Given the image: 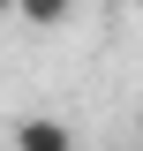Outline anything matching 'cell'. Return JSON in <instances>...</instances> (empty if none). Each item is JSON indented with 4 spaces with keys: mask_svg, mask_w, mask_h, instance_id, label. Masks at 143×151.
I'll use <instances>...</instances> for the list:
<instances>
[{
    "mask_svg": "<svg viewBox=\"0 0 143 151\" xmlns=\"http://www.w3.org/2000/svg\"><path fill=\"white\" fill-rule=\"evenodd\" d=\"M15 151H75V129L60 113H23L15 121Z\"/></svg>",
    "mask_w": 143,
    "mask_h": 151,
    "instance_id": "1",
    "label": "cell"
},
{
    "mask_svg": "<svg viewBox=\"0 0 143 151\" xmlns=\"http://www.w3.org/2000/svg\"><path fill=\"white\" fill-rule=\"evenodd\" d=\"M8 8H15V15L30 23V30H60V23H68V8H75V0H8Z\"/></svg>",
    "mask_w": 143,
    "mask_h": 151,
    "instance_id": "2",
    "label": "cell"
}]
</instances>
